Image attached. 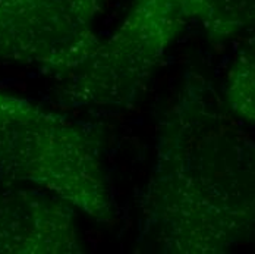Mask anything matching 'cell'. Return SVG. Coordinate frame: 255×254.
I'll use <instances>...</instances> for the list:
<instances>
[{
  "mask_svg": "<svg viewBox=\"0 0 255 254\" xmlns=\"http://www.w3.org/2000/svg\"><path fill=\"white\" fill-rule=\"evenodd\" d=\"M43 112L46 110L37 106L35 103L0 93V122L10 121V119L32 118V116L41 115Z\"/></svg>",
  "mask_w": 255,
  "mask_h": 254,
  "instance_id": "cell-8",
  "label": "cell"
},
{
  "mask_svg": "<svg viewBox=\"0 0 255 254\" xmlns=\"http://www.w3.org/2000/svg\"><path fill=\"white\" fill-rule=\"evenodd\" d=\"M191 22L188 0H133L116 29L78 68L57 78V97L75 107L133 102Z\"/></svg>",
  "mask_w": 255,
  "mask_h": 254,
  "instance_id": "cell-3",
  "label": "cell"
},
{
  "mask_svg": "<svg viewBox=\"0 0 255 254\" xmlns=\"http://www.w3.org/2000/svg\"><path fill=\"white\" fill-rule=\"evenodd\" d=\"M100 37L78 0H0V60L35 65L56 78L78 68Z\"/></svg>",
  "mask_w": 255,
  "mask_h": 254,
  "instance_id": "cell-4",
  "label": "cell"
},
{
  "mask_svg": "<svg viewBox=\"0 0 255 254\" xmlns=\"http://www.w3.org/2000/svg\"><path fill=\"white\" fill-rule=\"evenodd\" d=\"M0 178L44 190L99 224L115 219L103 138L62 115L0 122Z\"/></svg>",
  "mask_w": 255,
  "mask_h": 254,
  "instance_id": "cell-2",
  "label": "cell"
},
{
  "mask_svg": "<svg viewBox=\"0 0 255 254\" xmlns=\"http://www.w3.org/2000/svg\"><path fill=\"white\" fill-rule=\"evenodd\" d=\"M75 209L50 193L0 178V254H78Z\"/></svg>",
  "mask_w": 255,
  "mask_h": 254,
  "instance_id": "cell-5",
  "label": "cell"
},
{
  "mask_svg": "<svg viewBox=\"0 0 255 254\" xmlns=\"http://www.w3.org/2000/svg\"><path fill=\"white\" fill-rule=\"evenodd\" d=\"M109 1L110 0H78V4L82 9V12L85 13V16L94 22L97 15L102 13L103 9L107 6Z\"/></svg>",
  "mask_w": 255,
  "mask_h": 254,
  "instance_id": "cell-9",
  "label": "cell"
},
{
  "mask_svg": "<svg viewBox=\"0 0 255 254\" xmlns=\"http://www.w3.org/2000/svg\"><path fill=\"white\" fill-rule=\"evenodd\" d=\"M222 97L238 121L255 125V31L242 40L235 53Z\"/></svg>",
  "mask_w": 255,
  "mask_h": 254,
  "instance_id": "cell-7",
  "label": "cell"
},
{
  "mask_svg": "<svg viewBox=\"0 0 255 254\" xmlns=\"http://www.w3.org/2000/svg\"><path fill=\"white\" fill-rule=\"evenodd\" d=\"M141 218L169 254L226 253L255 232V140L195 71L160 119Z\"/></svg>",
  "mask_w": 255,
  "mask_h": 254,
  "instance_id": "cell-1",
  "label": "cell"
},
{
  "mask_svg": "<svg viewBox=\"0 0 255 254\" xmlns=\"http://www.w3.org/2000/svg\"><path fill=\"white\" fill-rule=\"evenodd\" d=\"M188 7L214 44L255 31V0H188Z\"/></svg>",
  "mask_w": 255,
  "mask_h": 254,
  "instance_id": "cell-6",
  "label": "cell"
}]
</instances>
